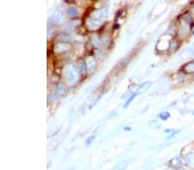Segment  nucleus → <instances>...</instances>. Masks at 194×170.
Returning a JSON list of instances; mask_svg holds the SVG:
<instances>
[{
    "mask_svg": "<svg viewBox=\"0 0 194 170\" xmlns=\"http://www.w3.org/2000/svg\"><path fill=\"white\" fill-rule=\"evenodd\" d=\"M184 70L186 72H189V73L194 72V62H191L189 64L185 65L184 66Z\"/></svg>",
    "mask_w": 194,
    "mask_h": 170,
    "instance_id": "obj_1",
    "label": "nucleus"
},
{
    "mask_svg": "<svg viewBox=\"0 0 194 170\" xmlns=\"http://www.w3.org/2000/svg\"><path fill=\"white\" fill-rule=\"evenodd\" d=\"M68 13L71 15V16H76L78 14V10L76 8H70L68 9Z\"/></svg>",
    "mask_w": 194,
    "mask_h": 170,
    "instance_id": "obj_2",
    "label": "nucleus"
},
{
    "mask_svg": "<svg viewBox=\"0 0 194 170\" xmlns=\"http://www.w3.org/2000/svg\"><path fill=\"white\" fill-rule=\"evenodd\" d=\"M169 116H170V114L168 113H162L160 115V118L162 119H164V120H165V119H168V117H169Z\"/></svg>",
    "mask_w": 194,
    "mask_h": 170,
    "instance_id": "obj_3",
    "label": "nucleus"
},
{
    "mask_svg": "<svg viewBox=\"0 0 194 170\" xmlns=\"http://www.w3.org/2000/svg\"><path fill=\"white\" fill-rule=\"evenodd\" d=\"M176 170H185V169H183V168H177Z\"/></svg>",
    "mask_w": 194,
    "mask_h": 170,
    "instance_id": "obj_4",
    "label": "nucleus"
}]
</instances>
